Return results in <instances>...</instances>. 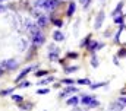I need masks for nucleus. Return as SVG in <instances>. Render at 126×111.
<instances>
[{
    "label": "nucleus",
    "mask_w": 126,
    "mask_h": 111,
    "mask_svg": "<svg viewBox=\"0 0 126 111\" xmlns=\"http://www.w3.org/2000/svg\"><path fill=\"white\" fill-rule=\"evenodd\" d=\"M62 83H64V85H73L75 81L70 79V78H66V79H62Z\"/></svg>",
    "instance_id": "35"
},
{
    "label": "nucleus",
    "mask_w": 126,
    "mask_h": 111,
    "mask_svg": "<svg viewBox=\"0 0 126 111\" xmlns=\"http://www.w3.org/2000/svg\"><path fill=\"white\" fill-rule=\"evenodd\" d=\"M16 88H7V89H4V91H1L0 92V95L1 97H6V95H10V94H13V91H15Z\"/></svg>",
    "instance_id": "28"
},
{
    "label": "nucleus",
    "mask_w": 126,
    "mask_h": 111,
    "mask_svg": "<svg viewBox=\"0 0 126 111\" xmlns=\"http://www.w3.org/2000/svg\"><path fill=\"white\" fill-rule=\"evenodd\" d=\"M63 0H44L43 3V10H47V12H54L60 4H62Z\"/></svg>",
    "instance_id": "2"
},
{
    "label": "nucleus",
    "mask_w": 126,
    "mask_h": 111,
    "mask_svg": "<svg viewBox=\"0 0 126 111\" xmlns=\"http://www.w3.org/2000/svg\"><path fill=\"white\" fill-rule=\"evenodd\" d=\"M53 40L56 42H62L63 40H64V34H63L62 31H54L53 32Z\"/></svg>",
    "instance_id": "17"
},
{
    "label": "nucleus",
    "mask_w": 126,
    "mask_h": 111,
    "mask_svg": "<svg viewBox=\"0 0 126 111\" xmlns=\"http://www.w3.org/2000/svg\"><path fill=\"white\" fill-rule=\"evenodd\" d=\"M47 58H48L50 61H59V60H60V50H59L54 44H50V45H48Z\"/></svg>",
    "instance_id": "3"
},
{
    "label": "nucleus",
    "mask_w": 126,
    "mask_h": 111,
    "mask_svg": "<svg viewBox=\"0 0 126 111\" xmlns=\"http://www.w3.org/2000/svg\"><path fill=\"white\" fill-rule=\"evenodd\" d=\"M50 91H51L50 88H43V89H37L35 94L37 95H47V94H50Z\"/></svg>",
    "instance_id": "27"
},
{
    "label": "nucleus",
    "mask_w": 126,
    "mask_h": 111,
    "mask_svg": "<svg viewBox=\"0 0 126 111\" xmlns=\"http://www.w3.org/2000/svg\"><path fill=\"white\" fill-rule=\"evenodd\" d=\"M4 70H15L18 67V61L15 58H7V60H3L1 64H0Z\"/></svg>",
    "instance_id": "7"
},
{
    "label": "nucleus",
    "mask_w": 126,
    "mask_h": 111,
    "mask_svg": "<svg viewBox=\"0 0 126 111\" xmlns=\"http://www.w3.org/2000/svg\"><path fill=\"white\" fill-rule=\"evenodd\" d=\"M91 41H93V35H91V34H88L85 38H82V40H81L79 47H81V48H87V47L90 45V42H91Z\"/></svg>",
    "instance_id": "15"
},
{
    "label": "nucleus",
    "mask_w": 126,
    "mask_h": 111,
    "mask_svg": "<svg viewBox=\"0 0 126 111\" xmlns=\"http://www.w3.org/2000/svg\"><path fill=\"white\" fill-rule=\"evenodd\" d=\"M113 35H114V34L111 32V29H106V31L103 32V37H104V38H113Z\"/></svg>",
    "instance_id": "30"
},
{
    "label": "nucleus",
    "mask_w": 126,
    "mask_h": 111,
    "mask_svg": "<svg viewBox=\"0 0 126 111\" xmlns=\"http://www.w3.org/2000/svg\"><path fill=\"white\" fill-rule=\"evenodd\" d=\"M6 10V6H3V4H0V12H4Z\"/></svg>",
    "instance_id": "38"
},
{
    "label": "nucleus",
    "mask_w": 126,
    "mask_h": 111,
    "mask_svg": "<svg viewBox=\"0 0 126 111\" xmlns=\"http://www.w3.org/2000/svg\"><path fill=\"white\" fill-rule=\"evenodd\" d=\"M98 64H100V61H98L97 53H93V54H91V67L97 69V67H98Z\"/></svg>",
    "instance_id": "20"
},
{
    "label": "nucleus",
    "mask_w": 126,
    "mask_h": 111,
    "mask_svg": "<svg viewBox=\"0 0 126 111\" xmlns=\"http://www.w3.org/2000/svg\"><path fill=\"white\" fill-rule=\"evenodd\" d=\"M117 99H119V101H120V102H122V104L126 107V97H119Z\"/></svg>",
    "instance_id": "37"
},
{
    "label": "nucleus",
    "mask_w": 126,
    "mask_h": 111,
    "mask_svg": "<svg viewBox=\"0 0 126 111\" xmlns=\"http://www.w3.org/2000/svg\"><path fill=\"white\" fill-rule=\"evenodd\" d=\"M78 83H79V85H88V86H90V85H91V81H90L88 78H84V79H78Z\"/></svg>",
    "instance_id": "32"
},
{
    "label": "nucleus",
    "mask_w": 126,
    "mask_h": 111,
    "mask_svg": "<svg viewBox=\"0 0 126 111\" xmlns=\"http://www.w3.org/2000/svg\"><path fill=\"white\" fill-rule=\"evenodd\" d=\"M30 85H31V83L28 82V81H21L19 85H18V88H28Z\"/></svg>",
    "instance_id": "34"
},
{
    "label": "nucleus",
    "mask_w": 126,
    "mask_h": 111,
    "mask_svg": "<svg viewBox=\"0 0 126 111\" xmlns=\"http://www.w3.org/2000/svg\"><path fill=\"white\" fill-rule=\"evenodd\" d=\"M75 12H76V3H75L73 0H70V1H69V4H67L66 16H67V18H72V16L75 15Z\"/></svg>",
    "instance_id": "11"
},
{
    "label": "nucleus",
    "mask_w": 126,
    "mask_h": 111,
    "mask_svg": "<svg viewBox=\"0 0 126 111\" xmlns=\"http://www.w3.org/2000/svg\"><path fill=\"white\" fill-rule=\"evenodd\" d=\"M116 56H117L119 58H125V57H126V47H120V48L117 50Z\"/></svg>",
    "instance_id": "24"
},
{
    "label": "nucleus",
    "mask_w": 126,
    "mask_h": 111,
    "mask_svg": "<svg viewBox=\"0 0 126 111\" xmlns=\"http://www.w3.org/2000/svg\"><path fill=\"white\" fill-rule=\"evenodd\" d=\"M12 101L16 102V104H21V102L24 101V98H22L21 95H15V94H12Z\"/></svg>",
    "instance_id": "29"
},
{
    "label": "nucleus",
    "mask_w": 126,
    "mask_h": 111,
    "mask_svg": "<svg viewBox=\"0 0 126 111\" xmlns=\"http://www.w3.org/2000/svg\"><path fill=\"white\" fill-rule=\"evenodd\" d=\"M104 45H106L104 42H101V41H97V40H93V41L90 42V45H88L85 50H87L88 53H91V54H93V53H97V51H100L101 48H104Z\"/></svg>",
    "instance_id": "4"
},
{
    "label": "nucleus",
    "mask_w": 126,
    "mask_h": 111,
    "mask_svg": "<svg viewBox=\"0 0 126 111\" xmlns=\"http://www.w3.org/2000/svg\"><path fill=\"white\" fill-rule=\"evenodd\" d=\"M104 21H106V12L101 9L98 13H97V16H95V21H94V29H101L103 27V24H104Z\"/></svg>",
    "instance_id": "6"
},
{
    "label": "nucleus",
    "mask_w": 126,
    "mask_h": 111,
    "mask_svg": "<svg viewBox=\"0 0 126 111\" xmlns=\"http://www.w3.org/2000/svg\"><path fill=\"white\" fill-rule=\"evenodd\" d=\"M75 111H81V110H78V108H76V110H75Z\"/></svg>",
    "instance_id": "41"
},
{
    "label": "nucleus",
    "mask_w": 126,
    "mask_h": 111,
    "mask_svg": "<svg viewBox=\"0 0 126 111\" xmlns=\"http://www.w3.org/2000/svg\"><path fill=\"white\" fill-rule=\"evenodd\" d=\"M125 18L126 15L125 13H119V15H116V16H113V24L114 25H122V24H125Z\"/></svg>",
    "instance_id": "14"
},
{
    "label": "nucleus",
    "mask_w": 126,
    "mask_h": 111,
    "mask_svg": "<svg viewBox=\"0 0 126 111\" xmlns=\"http://www.w3.org/2000/svg\"><path fill=\"white\" fill-rule=\"evenodd\" d=\"M3 72H4V69H3V67H1V66H0V76H1V75H3Z\"/></svg>",
    "instance_id": "39"
},
{
    "label": "nucleus",
    "mask_w": 126,
    "mask_h": 111,
    "mask_svg": "<svg viewBox=\"0 0 126 111\" xmlns=\"http://www.w3.org/2000/svg\"><path fill=\"white\" fill-rule=\"evenodd\" d=\"M32 107H34V104H31V102H30V104H22V102L19 104V108L24 110V111H31Z\"/></svg>",
    "instance_id": "25"
},
{
    "label": "nucleus",
    "mask_w": 126,
    "mask_h": 111,
    "mask_svg": "<svg viewBox=\"0 0 126 111\" xmlns=\"http://www.w3.org/2000/svg\"><path fill=\"white\" fill-rule=\"evenodd\" d=\"M78 91H79L78 88H75L73 85H69V86H67L66 89H63L62 92L59 94V97H60V98H64L66 95H70V94H75V92H78Z\"/></svg>",
    "instance_id": "10"
},
{
    "label": "nucleus",
    "mask_w": 126,
    "mask_h": 111,
    "mask_svg": "<svg viewBox=\"0 0 126 111\" xmlns=\"http://www.w3.org/2000/svg\"><path fill=\"white\" fill-rule=\"evenodd\" d=\"M126 29V24H122V25H119V29L114 32V35H113V44H116V45H119V44H122L120 42V37H122V32Z\"/></svg>",
    "instance_id": "8"
},
{
    "label": "nucleus",
    "mask_w": 126,
    "mask_h": 111,
    "mask_svg": "<svg viewBox=\"0 0 126 111\" xmlns=\"http://www.w3.org/2000/svg\"><path fill=\"white\" fill-rule=\"evenodd\" d=\"M111 111H122V110H111Z\"/></svg>",
    "instance_id": "40"
},
{
    "label": "nucleus",
    "mask_w": 126,
    "mask_h": 111,
    "mask_svg": "<svg viewBox=\"0 0 126 111\" xmlns=\"http://www.w3.org/2000/svg\"><path fill=\"white\" fill-rule=\"evenodd\" d=\"M78 104H81V99L78 97H69L66 101V105H69V107H76Z\"/></svg>",
    "instance_id": "16"
},
{
    "label": "nucleus",
    "mask_w": 126,
    "mask_h": 111,
    "mask_svg": "<svg viewBox=\"0 0 126 111\" xmlns=\"http://www.w3.org/2000/svg\"><path fill=\"white\" fill-rule=\"evenodd\" d=\"M100 1H106V0H100Z\"/></svg>",
    "instance_id": "43"
},
{
    "label": "nucleus",
    "mask_w": 126,
    "mask_h": 111,
    "mask_svg": "<svg viewBox=\"0 0 126 111\" xmlns=\"http://www.w3.org/2000/svg\"><path fill=\"white\" fill-rule=\"evenodd\" d=\"M44 42H46V35H44L43 32L32 37V45H34V47H40V45H43Z\"/></svg>",
    "instance_id": "9"
},
{
    "label": "nucleus",
    "mask_w": 126,
    "mask_h": 111,
    "mask_svg": "<svg viewBox=\"0 0 126 111\" xmlns=\"http://www.w3.org/2000/svg\"><path fill=\"white\" fill-rule=\"evenodd\" d=\"M38 66H40V64H31V66L25 67V69H24V70H22V72H21V73L18 75V78H15V82L19 83L21 81H24V79L27 78V75H28L30 72H32V70H37V69H38Z\"/></svg>",
    "instance_id": "5"
},
{
    "label": "nucleus",
    "mask_w": 126,
    "mask_h": 111,
    "mask_svg": "<svg viewBox=\"0 0 126 111\" xmlns=\"http://www.w3.org/2000/svg\"><path fill=\"white\" fill-rule=\"evenodd\" d=\"M19 48H21V51L27 50V48H28V41H27V40H21V45H19Z\"/></svg>",
    "instance_id": "31"
},
{
    "label": "nucleus",
    "mask_w": 126,
    "mask_h": 111,
    "mask_svg": "<svg viewBox=\"0 0 126 111\" xmlns=\"http://www.w3.org/2000/svg\"><path fill=\"white\" fill-rule=\"evenodd\" d=\"M103 86H107V83L106 82H98V83H91V85H90V88H91L93 91L98 89V88H103Z\"/></svg>",
    "instance_id": "26"
},
{
    "label": "nucleus",
    "mask_w": 126,
    "mask_h": 111,
    "mask_svg": "<svg viewBox=\"0 0 126 111\" xmlns=\"http://www.w3.org/2000/svg\"><path fill=\"white\" fill-rule=\"evenodd\" d=\"M1 1H4V0H0V3H1Z\"/></svg>",
    "instance_id": "42"
},
{
    "label": "nucleus",
    "mask_w": 126,
    "mask_h": 111,
    "mask_svg": "<svg viewBox=\"0 0 126 111\" xmlns=\"http://www.w3.org/2000/svg\"><path fill=\"white\" fill-rule=\"evenodd\" d=\"M123 6H125V0H119V3L116 4V7H114V9H113V12H111V18H113V16H116V15H119V13H122Z\"/></svg>",
    "instance_id": "13"
},
{
    "label": "nucleus",
    "mask_w": 126,
    "mask_h": 111,
    "mask_svg": "<svg viewBox=\"0 0 126 111\" xmlns=\"http://www.w3.org/2000/svg\"><path fill=\"white\" fill-rule=\"evenodd\" d=\"M54 81H56V78H54V76H48V78H46V79L40 81V82H38V85H48V83L54 82Z\"/></svg>",
    "instance_id": "21"
},
{
    "label": "nucleus",
    "mask_w": 126,
    "mask_h": 111,
    "mask_svg": "<svg viewBox=\"0 0 126 111\" xmlns=\"http://www.w3.org/2000/svg\"><path fill=\"white\" fill-rule=\"evenodd\" d=\"M48 19H50V22L54 25V27H57L59 29L63 27V21L60 19V18H54V16H48Z\"/></svg>",
    "instance_id": "18"
},
{
    "label": "nucleus",
    "mask_w": 126,
    "mask_h": 111,
    "mask_svg": "<svg viewBox=\"0 0 126 111\" xmlns=\"http://www.w3.org/2000/svg\"><path fill=\"white\" fill-rule=\"evenodd\" d=\"M46 75H48V72L47 70H35V78H41V76H46Z\"/></svg>",
    "instance_id": "33"
},
{
    "label": "nucleus",
    "mask_w": 126,
    "mask_h": 111,
    "mask_svg": "<svg viewBox=\"0 0 126 111\" xmlns=\"http://www.w3.org/2000/svg\"><path fill=\"white\" fill-rule=\"evenodd\" d=\"M63 70H64V73H75L79 70V66H64Z\"/></svg>",
    "instance_id": "19"
},
{
    "label": "nucleus",
    "mask_w": 126,
    "mask_h": 111,
    "mask_svg": "<svg viewBox=\"0 0 126 111\" xmlns=\"http://www.w3.org/2000/svg\"><path fill=\"white\" fill-rule=\"evenodd\" d=\"M81 104L87 108H95V107H100V101L95 99L93 95H82L81 97Z\"/></svg>",
    "instance_id": "1"
},
{
    "label": "nucleus",
    "mask_w": 126,
    "mask_h": 111,
    "mask_svg": "<svg viewBox=\"0 0 126 111\" xmlns=\"http://www.w3.org/2000/svg\"><path fill=\"white\" fill-rule=\"evenodd\" d=\"M35 22H37V25L41 28H46L48 25V18L46 16V15H40L38 18H35Z\"/></svg>",
    "instance_id": "12"
},
{
    "label": "nucleus",
    "mask_w": 126,
    "mask_h": 111,
    "mask_svg": "<svg viewBox=\"0 0 126 111\" xmlns=\"http://www.w3.org/2000/svg\"><path fill=\"white\" fill-rule=\"evenodd\" d=\"M113 63H114L116 66H120V63H119V57H117L116 54L113 56Z\"/></svg>",
    "instance_id": "36"
},
{
    "label": "nucleus",
    "mask_w": 126,
    "mask_h": 111,
    "mask_svg": "<svg viewBox=\"0 0 126 111\" xmlns=\"http://www.w3.org/2000/svg\"><path fill=\"white\" fill-rule=\"evenodd\" d=\"M78 57H79V54L76 51H67L66 53V58H69V60H76Z\"/></svg>",
    "instance_id": "23"
},
{
    "label": "nucleus",
    "mask_w": 126,
    "mask_h": 111,
    "mask_svg": "<svg viewBox=\"0 0 126 111\" xmlns=\"http://www.w3.org/2000/svg\"><path fill=\"white\" fill-rule=\"evenodd\" d=\"M78 1L81 3V6H82L85 10H88L90 6H91V3H93V0H78Z\"/></svg>",
    "instance_id": "22"
}]
</instances>
